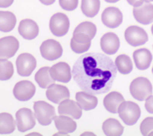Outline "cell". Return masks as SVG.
<instances>
[{
    "mask_svg": "<svg viewBox=\"0 0 153 136\" xmlns=\"http://www.w3.org/2000/svg\"><path fill=\"white\" fill-rule=\"evenodd\" d=\"M117 70L110 58L92 52L79 58L74 65L72 75L83 91L102 94L110 89L117 76Z\"/></svg>",
    "mask_w": 153,
    "mask_h": 136,
    "instance_id": "1",
    "label": "cell"
},
{
    "mask_svg": "<svg viewBox=\"0 0 153 136\" xmlns=\"http://www.w3.org/2000/svg\"><path fill=\"white\" fill-rule=\"evenodd\" d=\"M117 113L124 124L133 126L138 121L141 116V109L137 103L124 101L120 105Z\"/></svg>",
    "mask_w": 153,
    "mask_h": 136,
    "instance_id": "2",
    "label": "cell"
},
{
    "mask_svg": "<svg viewBox=\"0 0 153 136\" xmlns=\"http://www.w3.org/2000/svg\"><path fill=\"white\" fill-rule=\"evenodd\" d=\"M130 92L135 100L143 101L152 94V85L148 79L138 77L130 83Z\"/></svg>",
    "mask_w": 153,
    "mask_h": 136,
    "instance_id": "3",
    "label": "cell"
},
{
    "mask_svg": "<svg viewBox=\"0 0 153 136\" xmlns=\"http://www.w3.org/2000/svg\"><path fill=\"white\" fill-rule=\"evenodd\" d=\"M33 109L36 120L42 126H48L51 124L56 116L54 107L49 103L43 101L34 102Z\"/></svg>",
    "mask_w": 153,
    "mask_h": 136,
    "instance_id": "4",
    "label": "cell"
},
{
    "mask_svg": "<svg viewBox=\"0 0 153 136\" xmlns=\"http://www.w3.org/2000/svg\"><path fill=\"white\" fill-rule=\"evenodd\" d=\"M70 22L68 16L62 12L53 14L49 21V28L51 33L55 37H63L68 33Z\"/></svg>",
    "mask_w": 153,
    "mask_h": 136,
    "instance_id": "5",
    "label": "cell"
},
{
    "mask_svg": "<svg viewBox=\"0 0 153 136\" xmlns=\"http://www.w3.org/2000/svg\"><path fill=\"white\" fill-rule=\"evenodd\" d=\"M16 122L18 130L21 133H25L35 126V114L29 108H20L16 113Z\"/></svg>",
    "mask_w": 153,
    "mask_h": 136,
    "instance_id": "6",
    "label": "cell"
},
{
    "mask_svg": "<svg viewBox=\"0 0 153 136\" xmlns=\"http://www.w3.org/2000/svg\"><path fill=\"white\" fill-rule=\"evenodd\" d=\"M124 38L126 42L134 47L141 46L146 44L149 39L148 34L145 30L137 25L129 26L124 32Z\"/></svg>",
    "mask_w": 153,
    "mask_h": 136,
    "instance_id": "7",
    "label": "cell"
},
{
    "mask_svg": "<svg viewBox=\"0 0 153 136\" xmlns=\"http://www.w3.org/2000/svg\"><path fill=\"white\" fill-rule=\"evenodd\" d=\"M40 54L43 58L48 61H54L62 56L63 48L57 40L47 39L45 40L39 47Z\"/></svg>",
    "mask_w": 153,
    "mask_h": 136,
    "instance_id": "8",
    "label": "cell"
},
{
    "mask_svg": "<svg viewBox=\"0 0 153 136\" xmlns=\"http://www.w3.org/2000/svg\"><path fill=\"white\" fill-rule=\"evenodd\" d=\"M133 16L137 22L148 25L153 22V4L152 2L143 1L139 5L133 7Z\"/></svg>",
    "mask_w": 153,
    "mask_h": 136,
    "instance_id": "9",
    "label": "cell"
},
{
    "mask_svg": "<svg viewBox=\"0 0 153 136\" xmlns=\"http://www.w3.org/2000/svg\"><path fill=\"white\" fill-rule=\"evenodd\" d=\"M16 67L18 73L22 77L30 76L37 67L36 58L30 53H21L17 58Z\"/></svg>",
    "mask_w": 153,
    "mask_h": 136,
    "instance_id": "10",
    "label": "cell"
},
{
    "mask_svg": "<svg viewBox=\"0 0 153 136\" xmlns=\"http://www.w3.org/2000/svg\"><path fill=\"white\" fill-rule=\"evenodd\" d=\"M35 92L34 84L29 80H21L13 87V95L19 101H30L34 96Z\"/></svg>",
    "mask_w": 153,
    "mask_h": 136,
    "instance_id": "11",
    "label": "cell"
},
{
    "mask_svg": "<svg viewBox=\"0 0 153 136\" xmlns=\"http://www.w3.org/2000/svg\"><path fill=\"white\" fill-rule=\"evenodd\" d=\"M123 13L117 7H107L102 13V22L110 29L119 27L123 23Z\"/></svg>",
    "mask_w": 153,
    "mask_h": 136,
    "instance_id": "12",
    "label": "cell"
},
{
    "mask_svg": "<svg viewBox=\"0 0 153 136\" xmlns=\"http://www.w3.org/2000/svg\"><path fill=\"white\" fill-rule=\"evenodd\" d=\"M19 48V40L13 36L0 38V59H8L16 54Z\"/></svg>",
    "mask_w": 153,
    "mask_h": 136,
    "instance_id": "13",
    "label": "cell"
},
{
    "mask_svg": "<svg viewBox=\"0 0 153 136\" xmlns=\"http://www.w3.org/2000/svg\"><path fill=\"white\" fill-rule=\"evenodd\" d=\"M50 74L54 81L68 83L72 79L70 66L66 62H59L50 67Z\"/></svg>",
    "mask_w": 153,
    "mask_h": 136,
    "instance_id": "14",
    "label": "cell"
},
{
    "mask_svg": "<svg viewBox=\"0 0 153 136\" xmlns=\"http://www.w3.org/2000/svg\"><path fill=\"white\" fill-rule=\"evenodd\" d=\"M58 113L59 115H66L74 120H79L82 115V108L77 101L68 99L59 103Z\"/></svg>",
    "mask_w": 153,
    "mask_h": 136,
    "instance_id": "15",
    "label": "cell"
},
{
    "mask_svg": "<svg viewBox=\"0 0 153 136\" xmlns=\"http://www.w3.org/2000/svg\"><path fill=\"white\" fill-rule=\"evenodd\" d=\"M92 38L85 33H74L71 38L70 46L72 51L76 54H82L87 52L91 46Z\"/></svg>",
    "mask_w": 153,
    "mask_h": 136,
    "instance_id": "16",
    "label": "cell"
},
{
    "mask_svg": "<svg viewBox=\"0 0 153 136\" xmlns=\"http://www.w3.org/2000/svg\"><path fill=\"white\" fill-rule=\"evenodd\" d=\"M100 45L102 51L105 54L114 55L120 48V39L116 33H107L101 38Z\"/></svg>",
    "mask_w": 153,
    "mask_h": 136,
    "instance_id": "17",
    "label": "cell"
},
{
    "mask_svg": "<svg viewBox=\"0 0 153 136\" xmlns=\"http://www.w3.org/2000/svg\"><path fill=\"white\" fill-rule=\"evenodd\" d=\"M46 95L48 101L54 104H59L60 102L70 98V92L67 86L54 83L47 88Z\"/></svg>",
    "mask_w": 153,
    "mask_h": 136,
    "instance_id": "18",
    "label": "cell"
},
{
    "mask_svg": "<svg viewBox=\"0 0 153 136\" xmlns=\"http://www.w3.org/2000/svg\"><path fill=\"white\" fill-rule=\"evenodd\" d=\"M19 33L20 36L27 40H33L39 35V28L38 24L33 19H23L19 24Z\"/></svg>",
    "mask_w": 153,
    "mask_h": 136,
    "instance_id": "19",
    "label": "cell"
},
{
    "mask_svg": "<svg viewBox=\"0 0 153 136\" xmlns=\"http://www.w3.org/2000/svg\"><path fill=\"white\" fill-rule=\"evenodd\" d=\"M133 58L136 67L140 71H144L151 67L152 61V54L148 49L140 48L133 52Z\"/></svg>",
    "mask_w": 153,
    "mask_h": 136,
    "instance_id": "20",
    "label": "cell"
},
{
    "mask_svg": "<svg viewBox=\"0 0 153 136\" xmlns=\"http://www.w3.org/2000/svg\"><path fill=\"white\" fill-rule=\"evenodd\" d=\"M75 100L79 103L84 111H90L94 109L98 105V99L93 93L86 91L78 92L75 94Z\"/></svg>",
    "mask_w": 153,
    "mask_h": 136,
    "instance_id": "21",
    "label": "cell"
},
{
    "mask_svg": "<svg viewBox=\"0 0 153 136\" xmlns=\"http://www.w3.org/2000/svg\"><path fill=\"white\" fill-rule=\"evenodd\" d=\"M124 101L123 96L118 92H111L108 93L103 99V106L108 112L117 113L120 105Z\"/></svg>",
    "mask_w": 153,
    "mask_h": 136,
    "instance_id": "22",
    "label": "cell"
},
{
    "mask_svg": "<svg viewBox=\"0 0 153 136\" xmlns=\"http://www.w3.org/2000/svg\"><path fill=\"white\" fill-rule=\"evenodd\" d=\"M55 126L58 131H62L68 134L74 133L76 128H77V124L74 120L73 118L66 115H59L55 116L53 119Z\"/></svg>",
    "mask_w": 153,
    "mask_h": 136,
    "instance_id": "23",
    "label": "cell"
},
{
    "mask_svg": "<svg viewBox=\"0 0 153 136\" xmlns=\"http://www.w3.org/2000/svg\"><path fill=\"white\" fill-rule=\"evenodd\" d=\"M102 131L105 135L120 136L123 133V126L117 119L109 118L102 123Z\"/></svg>",
    "mask_w": 153,
    "mask_h": 136,
    "instance_id": "24",
    "label": "cell"
},
{
    "mask_svg": "<svg viewBox=\"0 0 153 136\" xmlns=\"http://www.w3.org/2000/svg\"><path fill=\"white\" fill-rule=\"evenodd\" d=\"M17 23L16 16L11 11H0V32L9 33L14 29Z\"/></svg>",
    "mask_w": 153,
    "mask_h": 136,
    "instance_id": "25",
    "label": "cell"
},
{
    "mask_svg": "<svg viewBox=\"0 0 153 136\" xmlns=\"http://www.w3.org/2000/svg\"><path fill=\"white\" fill-rule=\"evenodd\" d=\"M17 122L8 113H0V135H10L15 131Z\"/></svg>",
    "mask_w": 153,
    "mask_h": 136,
    "instance_id": "26",
    "label": "cell"
},
{
    "mask_svg": "<svg viewBox=\"0 0 153 136\" xmlns=\"http://www.w3.org/2000/svg\"><path fill=\"white\" fill-rule=\"evenodd\" d=\"M35 81L37 84L39 85V87L43 88V89H47L50 86L54 84V80L51 77L50 74V67H41L37 72H36L35 76H34Z\"/></svg>",
    "mask_w": 153,
    "mask_h": 136,
    "instance_id": "27",
    "label": "cell"
},
{
    "mask_svg": "<svg viewBox=\"0 0 153 136\" xmlns=\"http://www.w3.org/2000/svg\"><path fill=\"white\" fill-rule=\"evenodd\" d=\"M100 0H82L81 9L87 18H94L100 11Z\"/></svg>",
    "mask_w": 153,
    "mask_h": 136,
    "instance_id": "28",
    "label": "cell"
},
{
    "mask_svg": "<svg viewBox=\"0 0 153 136\" xmlns=\"http://www.w3.org/2000/svg\"><path fill=\"white\" fill-rule=\"evenodd\" d=\"M115 65L117 71L123 75L130 74L133 70V63L130 57L125 54H121L117 57Z\"/></svg>",
    "mask_w": 153,
    "mask_h": 136,
    "instance_id": "29",
    "label": "cell"
},
{
    "mask_svg": "<svg viewBox=\"0 0 153 136\" xmlns=\"http://www.w3.org/2000/svg\"><path fill=\"white\" fill-rule=\"evenodd\" d=\"M14 73V67L8 59H0V80L4 81L12 78Z\"/></svg>",
    "mask_w": 153,
    "mask_h": 136,
    "instance_id": "30",
    "label": "cell"
},
{
    "mask_svg": "<svg viewBox=\"0 0 153 136\" xmlns=\"http://www.w3.org/2000/svg\"><path fill=\"white\" fill-rule=\"evenodd\" d=\"M96 32H97V28L95 26L94 23L89 22V21H85V22L81 23L79 24L74 31V33H85L87 35H88L92 39L94 38L95 34H96Z\"/></svg>",
    "mask_w": 153,
    "mask_h": 136,
    "instance_id": "31",
    "label": "cell"
},
{
    "mask_svg": "<svg viewBox=\"0 0 153 136\" xmlns=\"http://www.w3.org/2000/svg\"><path fill=\"white\" fill-rule=\"evenodd\" d=\"M140 132L143 135H149L153 132V117L145 118L140 124Z\"/></svg>",
    "mask_w": 153,
    "mask_h": 136,
    "instance_id": "32",
    "label": "cell"
},
{
    "mask_svg": "<svg viewBox=\"0 0 153 136\" xmlns=\"http://www.w3.org/2000/svg\"><path fill=\"white\" fill-rule=\"evenodd\" d=\"M59 6L67 11H73L78 7L79 0H59Z\"/></svg>",
    "mask_w": 153,
    "mask_h": 136,
    "instance_id": "33",
    "label": "cell"
},
{
    "mask_svg": "<svg viewBox=\"0 0 153 136\" xmlns=\"http://www.w3.org/2000/svg\"><path fill=\"white\" fill-rule=\"evenodd\" d=\"M144 107L148 113L153 114V95H151L145 100Z\"/></svg>",
    "mask_w": 153,
    "mask_h": 136,
    "instance_id": "34",
    "label": "cell"
},
{
    "mask_svg": "<svg viewBox=\"0 0 153 136\" xmlns=\"http://www.w3.org/2000/svg\"><path fill=\"white\" fill-rule=\"evenodd\" d=\"M14 0H0V8L10 7L13 4Z\"/></svg>",
    "mask_w": 153,
    "mask_h": 136,
    "instance_id": "35",
    "label": "cell"
},
{
    "mask_svg": "<svg viewBox=\"0 0 153 136\" xmlns=\"http://www.w3.org/2000/svg\"><path fill=\"white\" fill-rule=\"evenodd\" d=\"M126 1L130 5L133 6V7H136L143 3V0H126Z\"/></svg>",
    "mask_w": 153,
    "mask_h": 136,
    "instance_id": "36",
    "label": "cell"
},
{
    "mask_svg": "<svg viewBox=\"0 0 153 136\" xmlns=\"http://www.w3.org/2000/svg\"><path fill=\"white\" fill-rule=\"evenodd\" d=\"M39 2L44 5H52L55 2V0H39Z\"/></svg>",
    "mask_w": 153,
    "mask_h": 136,
    "instance_id": "37",
    "label": "cell"
},
{
    "mask_svg": "<svg viewBox=\"0 0 153 136\" xmlns=\"http://www.w3.org/2000/svg\"><path fill=\"white\" fill-rule=\"evenodd\" d=\"M69 135V134H68V133H65V132H62V131H59L58 133H56V134H54L53 136H59V135H66L68 136Z\"/></svg>",
    "mask_w": 153,
    "mask_h": 136,
    "instance_id": "38",
    "label": "cell"
},
{
    "mask_svg": "<svg viewBox=\"0 0 153 136\" xmlns=\"http://www.w3.org/2000/svg\"><path fill=\"white\" fill-rule=\"evenodd\" d=\"M106 3H108V4H115V3H117L120 0H104Z\"/></svg>",
    "mask_w": 153,
    "mask_h": 136,
    "instance_id": "39",
    "label": "cell"
},
{
    "mask_svg": "<svg viewBox=\"0 0 153 136\" xmlns=\"http://www.w3.org/2000/svg\"><path fill=\"white\" fill-rule=\"evenodd\" d=\"M28 135H41L39 134V133H31V134H29Z\"/></svg>",
    "mask_w": 153,
    "mask_h": 136,
    "instance_id": "40",
    "label": "cell"
},
{
    "mask_svg": "<svg viewBox=\"0 0 153 136\" xmlns=\"http://www.w3.org/2000/svg\"><path fill=\"white\" fill-rule=\"evenodd\" d=\"M94 135V134H93V133H83V134H82V135Z\"/></svg>",
    "mask_w": 153,
    "mask_h": 136,
    "instance_id": "41",
    "label": "cell"
},
{
    "mask_svg": "<svg viewBox=\"0 0 153 136\" xmlns=\"http://www.w3.org/2000/svg\"><path fill=\"white\" fill-rule=\"evenodd\" d=\"M151 31H152V35H153V24H152V29H151Z\"/></svg>",
    "mask_w": 153,
    "mask_h": 136,
    "instance_id": "42",
    "label": "cell"
},
{
    "mask_svg": "<svg viewBox=\"0 0 153 136\" xmlns=\"http://www.w3.org/2000/svg\"><path fill=\"white\" fill-rule=\"evenodd\" d=\"M143 1H148V2H153V0H143Z\"/></svg>",
    "mask_w": 153,
    "mask_h": 136,
    "instance_id": "43",
    "label": "cell"
},
{
    "mask_svg": "<svg viewBox=\"0 0 153 136\" xmlns=\"http://www.w3.org/2000/svg\"><path fill=\"white\" fill-rule=\"evenodd\" d=\"M152 73H153V67H152Z\"/></svg>",
    "mask_w": 153,
    "mask_h": 136,
    "instance_id": "44",
    "label": "cell"
}]
</instances>
